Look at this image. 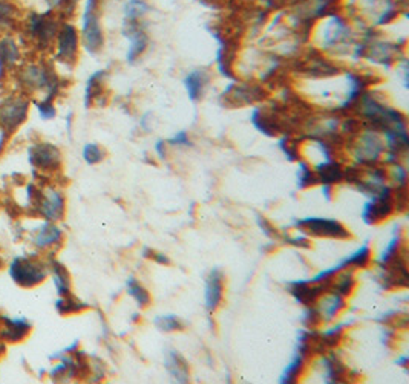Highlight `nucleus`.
I'll list each match as a JSON object with an SVG mask.
<instances>
[{
	"label": "nucleus",
	"mask_w": 409,
	"mask_h": 384,
	"mask_svg": "<svg viewBox=\"0 0 409 384\" xmlns=\"http://www.w3.org/2000/svg\"><path fill=\"white\" fill-rule=\"evenodd\" d=\"M395 363H397V365L401 366V368H406V366H408V355L400 357V359L395 360Z\"/></svg>",
	"instance_id": "42"
},
{
	"label": "nucleus",
	"mask_w": 409,
	"mask_h": 384,
	"mask_svg": "<svg viewBox=\"0 0 409 384\" xmlns=\"http://www.w3.org/2000/svg\"><path fill=\"white\" fill-rule=\"evenodd\" d=\"M210 82V77L209 74L206 71H192L186 76L184 78V86H186V91H187V95L192 101H198L201 97L204 95V91L207 84Z\"/></svg>",
	"instance_id": "24"
},
{
	"label": "nucleus",
	"mask_w": 409,
	"mask_h": 384,
	"mask_svg": "<svg viewBox=\"0 0 409 384\" xmlns=\"http://www.w3.org/2000/svg\"><path fill=\"white\" fill-rule=\"evenodd\" d=\"M356 269L353 268H345L339 271L334 278L331 279V284H330V289L334 293L340 294L342 297H348V295H351V293L354 291V288H356Z\"/></svg>",
	"instance_id": "25"
},
{
	"label": "nucleus",
	"mask_w": 409,
	"mask_h": 384,
	"mask_svg": "<svg viewBox=\"0 0 409 384\" xmlns=\"http://www.w3.org/2000/svg\"><path fill=\"white\" fill-rule=\"evenodd\" d=\"M2 326H0V339L10 343H17L23 340L31 331V325L26 319H10L0 317Z\"/></svg>",
	"instance_id": "21"
},
{
	"label": "nucleus",
	"mask_w": 409,
	"mask_h": 384,
	"mask_svg": "<svg viewBox=\"0 0 409 384\" xmlns=\"http://www.w3.org/2000/svg\"><path fill=\"white\" fill-rule=\"evenodd\" d=\"M319 184V179L316 177V172L313 170L311 166L305 163V161L299 159V168H298V187L300 190H304V188L308 187H313Z\"/></svg>",
	"instance_id": "33"
},
{
	"label": "nucleus",
	"mask_w": 409,
	"mask_h": 384,
	"mask_svg": "<svg viewBox=\"0 0 409 384\" xmlns=\"http://www.w3.org/2000/svg\"><path fill=\"white\" fill-rule=\"evenodd\" d=\"M149 10L144 0H127L124 5V20H140Z\"/></svg>",
	"instance_id": "35"
},
{
	"label": "nucleus",
	"mask_w": 409,
	"mask_h": 384,
	"mask_svg": "<svg viewBox=\"0 0 409 384\" xmlns=\"http://www.w3.org/2000/svg\"><path fill=\"white\" fill-rule=\"evenodd\" d=\"M291 227L304 231L308 236H318V238H331V239H350L351 233L348 228L336 219L325 218H305L294 221Z\"/></svg>",
	"instance_id": "7"
},
{
	"label": "nucleus",
	"mask_w": 409,
	"mask_h": 384,
	"mask_svg": "<svg viewBox=\"0 0 409 384\" xmlns=\"http://www.w3.org/2000/svg\"><path fill=\"white\" fill-rule=\"evenodd\" d=\"M126 289H127V294H129L131 297L138 303L140 308H147L151 305L152 297H151L149 291H147V289L142 284H140L137 279H133V278L127 279Z\"/></svg>",
	"instance_id": "31"
},
{
	"label": "nucleus",
	"mask_w": 409,
	"mask_h": 384,
	"mask_svg": "<svg viewBox=\"0 0 409 384\" xmlns=\"http://www.w3.org/2000/svg\"><path fill=\"white\" fill-rule=\"evenodd\" d=\"M98 5V0H86L82 20V42L85 49L91 56L102 52L104 46V34L102 23H100Z\"/></svg>",
	"instance_id": "4"
},
{
	"label": "nucleus",
	"mask_w": 409,
	"mask_h": 384,
	"mask_svg": "<svg viewBox=\"0 0 409 384\" xmlns=\"http://www.w3.org/2000/svg\"><path fill=\"white\" fill-rule=\"evenodd\" d=\"M20 83L28 91H45V101H52L60 91V78L48 65H30L20 74Z\"/></svg>",
	"instance_id": "3"
},
{
	"label": "nucleus",
	"mask_w": 409,
	"mask_h": 384,
	"mask_svg": "<svg viewBox=\"0 0 409 384\" xmlns=\"http://www.w3.org/2000/svg\"><path fill=\"white\" fill-rule=\"evenodd\" d=\"M318 368L324 383H345L350 379L345 363L342 361L340 357L333 349L319 354Z\"/></svg>",
	"instance_id": "13"
},
{
	"label": "nucleus",
	"mask_w": 409,
	"mask_h": 384,
	"mask_svg": "<svg viewBox=\"0 0 409 384\" xmlns=\"http://www.w3.org/2000/svg\"><path fill=\"white\" fill-rule=\"evenodd\" d=\"M63 231L54 224V222L46 221L45 224L38 228L34 238V244L37 248H49L52 245L62 244Z\"/></svg>",
	"instance_id": "26"
},
{
	"label": "nucleus",
	"mask_w": 409,
	"mask_h": 384,
	"mask_svg": "<svg viewBox=\"0 0 409 384\" xmlns=\"http://www.w3.org/2000/svg\"><path fill=\"white\" fill-rule=\"evenodd\" d=\"M20 57V52L14 40H12L10 36L3 37L0 40V80L3 78L5 71L8 67L14 66Z\"/></svg>",
	"instance_id": "27"
},
{
	"label": "nucleus",
	"mask_w": 409,
	"mask_h": 384,
	"mask_svg": "<svg viewBox=\"0 0 409 384\" xmlns=\"http://www.w3.org/2000/svg\"><path fill=\"white\" fill-rule=\"evenodd\" d=\"M299 72H302L308 78H330L339 74V66L331 60L325 58L320 52L314 51L299 63Z\"/></svg>",
	"instance_id": "15"
},
{
	"label": "nucleus",
	"mask_w": 409,
	"mask_h": 384,
	"mask_svg": "<svg viewBox=\"0 0 409 384\" xmlns=\"http://www.w3.org/2000/svg\"><path fill=\"white\" fill-rule=\"evenodd\" d=\"M30 163L40 170H57L62 164V153L54 144L38 143L30 146L28 149Z\"/></svg>",
	"instance_id": "16"
},
{
	"label": "nucleus",
	"mask_w": 409,
	"mask_h": 384,
	"mask_svg": "<svg viewBox=\"0 0 409 384\" xmlns=\"http://www.w3.org/2000/svg\"><path fill=\"white\" fill-rule=\"evenodd\" d=\"M314 306L318 309L320 323H331L339 317V314L346 308V299L340 294L328 289L320 297L314 302Z\"/></svg>",
	"instance_id": "19"
},
{
	"label": "nucleus",
	"mask_w": 409,
	"mask_h": 384,
	"mask_svg": "<svg viewBox=\"0 0 409 384\" xmlns=\"http://www.w3.org/2000/svg\"><path fill=\"white\" fill-rule=\"evenodd\" d=\"M166 369L170 376L178 383H189L190 380V370L189 363L181 355L178 351H169L166 355Z\"/></svg>",
	"instance_id": "22"
},
{
	"label": "nucleus",
	"mask_w": 409,
	"mask_h": 384,
	"mask_svg": "<svg viewBox=\"0 0 409 384\" xmlns=\"http://www.w3.org/2000/svg\"><path fill=\"white\" fill-rule=\"evenodd\" d=\"M258 224L261 227V230H263L268 236V238H278V236H279V233L276 231V228H274L267 219L259 216L258 218Z\"/></svg>",
	"instance_id": "40"
},
{
	"label": "nucleus",
	"mask_w": 409,
	"mask_h": 384,
	"mask_svg": "<svg viewBox=\"0 0 409 384\" xmlns=\"http://www.w3.org/2000/svg\"><path fill=\"white\" fill-rule=\"evenodd\" d=\"M58 19L54 16L52 11L43 12H32L28 20V31L32 40H36V43L40 48H48L51 43L56 40L58 32Z\"/></svg>",
	"instance_id": "10"
},
{
	"label": "nucleus",
	"mask_w": 409,
	"mask_h": 384,
	"mask_svg": "<svg viewBox=\"0 0 409 384\" xmlns=\"http://www.w3.org/2000/svg\"><path fill=\"white\" fill-rule=\"evenodd\" d=\"M104 77H106V71H97L89 77L88 83H86V92H85V106L86 107H89L93 101L102 97Z\"/></svg>",
	"instance_id": "30"
},
{
	"label": "nucleus",
	"mask_w": 409,
	"mask_h": 384,
	"mask_svg": "<svg viewBox=\"0 0 409 384\" xmlns=\"http://www.w3.org/2000/svg\"><path fill=\"white\" fill-rule=\"evenodd\" d=\"M48 267L52 274L54 285H56L60 297H62V295L71 294V278H69V273L66 271V268L54 259L49 262Z\"/></svg>",
	"instance_id": "29"
},
{
	"label": "nucleus",
	"mask_w": 409,
	"mask_h": 384,
	"mask_svg": "<svg viewBox=\"0 0 409 384\" xmlns=\"http://www.w3.org/2000/svg\"><path fill=\"white\" fill-rule=\"evenodd\" d=\"M371 247L368 242H365L359 250L354 251L353 254L346 256V258L339 262L342 268H353V269H364L371 264Z\"/></svg>",
	"instance_id": "28"
},
{
	"label": "nucleus",
	"mask_w": 409,
	"mask_h": 384,
	"mask_svg": "<svg viewBox=\"0 0 409 384\" xmlns=\"http://www.w3.org/2000/svg\"><path fill=\"white\" fill-rule=\"evenodd\" d=\"M314 42L322 52H331L336 56L351 54L356 45V34L353 26L338 12H330L322 17V22L314 30Z\"/></svg>",
	"instance_id": "1"
},
{
	"label": "nucleus",
	"mask_w": 409,
	"mask_h": 384,
	"mask_svg": "<svg viewBox=\"0 0 409 384\" xmlns=\"http://www.w3.org/2000/svg\"><path fill=\"white\" fill-rule=\"evenodd\" d=\"M224 286L225 279L224 273L221 269H212L206 279V308L209 313H214L221 306V303L224 300Z\"/></svg>",
	"instance_id": "20"
},
{
	"label": "nucleus",
	"mask_w": 409,
	"mask_h": 384,
	"mask_svg": "<svg viewBox=\"0 0 409 384\" xmlns=\"http://www.w3.org/2000/svg\"><path fill=\"white\" fill-rule=\"evenodd\" d=\"M155 152H157L159 159L166 158V141L164 139H159L158 143L155 144Z\"/></svg>",
	"instance_id": "41"
},
{
	"label": "nucleus",
	"mask_w": 409,
	"mask_h": 384,
	"mask_svg": "<svg viewBox=\"0 0 409 384\" xmlns=\"http://www.w3.org/2000/svg\"><path fill=\"white\" fill-rule=\"evenodd\" d=\"M359 16L373 26H384L399 16L397 0H354Z\"/></svg>",
	"instance_id": "5"
},
{
	"label": "nucleus",
	"mask_w": 409,
	"mask_h": 384,
	"mask_svg": "<svg viewBox=\"0 0 409 384\" xmlns=\"http://www.w3.org/2000/svg\"><path fill=\"white\" fill-rule=\"evenodd\" d=\"M48 3L51 10H57L66 16H71L76 10L77 0H48Z\"/></svg>",
	"instance_id": "37"
},
{
	"label": "nucleus",
	"mask_w": 409,
	"mask_h": 384,
	"mask_svg": "<svg viewBox=\"0 0 409 384\" xmlns=\"http://www.w3.org/2000/svg\"><path fill=\"white\" fill-rule=\"evenodd\" d=\"M36 107L42 120H52L56 117V107H54L52 101H45V100L36 101Z\"/></svg>",
	"instance_id": "38"
},
{
	"label": "nucleus",
	"mask_w": 409,
	"mask_h": 384,
	"mask_svg": "<svg viewBox=\"0 0 409 384\" xmlns=\"http://www.w3.org/2000/svg\"><path fill=\"white\" fill-rule=\"evenodd\" d=\"M155 326L159 329L161 332H181L186 329V325L183 323L178 315L173 314H167V315H158L153 320Z\"/></svg>",
	"instance_id": "32"
},
{
	"label": "nucleus",
	"mask_w": 409,
	"mask_h": 384,
	"mask_svg": "<svg viewBox=\"0 0 409 384\" xmlns=\"http://www.w3.org/2000/svg\"><path fill=\"white\" fill-rule=\"evenodd\" d=\"M166 144H170V146H192L190 143V138H189V133L187 132H178L173 135L170 139L166 141Z\"/></svg>",
	"instance_id": "39"
},
{
	"label": "nucleus",
	"mask_w": 409,
	"mask_h": 384,
	"mask_svg": "<svg viewBox=\"0 0 409 384\" xmlns=\"http://www.w3.org/2000/svg\"><path fill=\"white\" fill-rule=\"evenodd\" d=\"M350 149L354 164L360 167L380 164L386 152L382 133L365 124H362V129L350 138Z\"/></svg>",
	"instance_id": "2"
},
{
	"label": "nucleus",
	"mask_w": 409,
	"mask_h": 384,
	"mask_svg": "<svg viewBox=\"0 0 409 384\" xmlns=\"http://www.w3.org/2000/svg\"><path fill=\"white\" fill-rule=\"evenodd\" d=\"M38 213L48 221L57 222L65 214V198L63 194L52 187H48L43 193H38L37 196Z\"/></svg>",
	"instance_id": "17"
},
{
	"label": "nucleus",
	"mask_w": 409,
	"mask_h": 384,
	"mask_svg": "<svg viewBox=\"0 0 409 384\" xmlns=\"http://www.w3.org/2000/svg\"><path fill=\"white\" fill-rule=\"evenodd\" d=\"M265 92L263 86L259 84H250V83H236L229 84V87L224 91L223 98L230 106H245L252 104L254 101L263 100Z\"/></svg>",
	"instance_id": "18"
},
{
	"label": "nucleus",
	"mask_w": 409,
	"mask_h": 384,
	"mask_svg": "<svg viewBox=\"0 0 409 384\" xmlns=\"http://www.w3.org/2000/svg\"><path fill=\"white\" fill-rule=\"evenodd\" d=\"M56 42H57V52H56L57 62L63 65H69V66L76 63L78 56V42H80L78 31L76 26L68 22L60 25Z\"/></svg>",
	"instance_id": "12"
},
{
	"label": "nucleus",
	"mask_w": 409,
	"mask_h": 384,
	"mask_svg": "<svg viewBox=\"0 0 409 384\" xmlns=\"http://www.w3.org/2000/svg\"><path fill=\"white\" fill-rule=\"evenodd\" d=\"M364 40V57L370 60L371 63L384 66V67H391L395 62L399 60V45L391 43L384 38H375L373 32L370 31L365 36Z\"/></svg>",
	"instance_id": "8"
},
{
	"label": "nucleus",
	"mask_w": 409,
	"mask_h": 384,
	"mask_svg": "<svg viewBox=\"0 0 409 384\" xmlns=\"http://www.w3.org/2000/svg\"><path fill=\"white\" fill-rule=\"evenodd\" d=\"M49 267L31 258H14L10 265V275L17 285L32 288L48 278Z\"/></svg>",
	"instance_id": "6"
},
{
	"label": "nucleus",
	"mask_w": 409,
	"mask_h": 384,
	"mask_svg": "<svg viewBox=\"0 0 409 384\" xmlns=\"http://www.w3.org/2000/svg\"><path fill=\"white\" fill-rule=\"evenodd\" d=\"M405 250L406 248L404 245V233H401L400 225H397L394 228V234H393L391 240L388 242V245H385L384 251L380 253L377 260H375V264H377L379 268H384L385 265L393 262L401 251H405Z\"/></svg>",
	"instance_id": "23"
},
{
	"label": "nucleus",
	"mask_w": 409,
	"mask_h": 384,
	"mask_svg": "<svg viewBox=\"0 0 409 384\" xmlns=\"http://www.w3.org/2000/svg\"><path fill=\"white\" fill-rule=\"evenodd\" d=\"M56 308L60 314H76L88 308V305L77 300L72 294H68V295H62V299L57 300Z\"/></svg>",
	"instance_id": "34"
},
{
	"label": "nucleus",
	"mask_w": 409,
	"mask_h": 384,
	"mask_svg": "<svg viewBox=\"0 0 409 384\" xmlns=\"http://www.w3.org/2000/svg\"><path fill=\"white\" fill-rule=\"evenodd\" d=\"M123 34L129 40V49H127V62L133 63L146 52L149 46V36L146 34L144 26L140 20H124Z\"/></svg>",
	"instance_id": "14"
},
{
	"label": "nucleus",
	"mask_w": 409,
	"mask_h": 384,
	"mask_svg": "<svg viewBox=\"0 0 409 384\" xmlns=\"http://www.w3.org/2000/svg\"><path fill=\"white\" fill-rule=\"evenodd\" d=\"M28 101L23 97H8L0 101V132L10 137L28 117Z\"/></svg>",
	"instance_id": "9"
},
{
	"label": "nucleus",
	"mask_w": 409,
	"mask_h": 384,
	"mask_svg": "<svg viewBox=\"0 0 409 384\" xmlns=\"http://www.w3.org/2000/svg\"><path fill=\"white\" fill-rule=\"evenodd\" d=\"M104 157H106V152L102 146H98L96 143H89L83 147V159L91 166L102 163Z\"/></svg>",
	"instance_id": "36"
},
{
	"label": "nucleus",
	"mask_w": 409,
	"mask_h": 384,
	"mask_svg": "<svg viewBox=\"0 0 409 384\" xmlns=\"http://www.w3.org/2000/svg\"><path fill=\"white\" fill-rule=\"evenodd\" d=\"M394 212V188H390V190L371 196L362 210V219L368 225L380 224L385 219L391 218Z\"/></svg>",
	"instance_id": "11"
},
{
	"label": "nucleus",
	"mask_w": 409,
	"mask_h": 384,
	"mask_svg": "<svg viewBox=\"0 0 409 384\" xmlns=\"http://www.w3.org/2000/svg\"><path fill=\"white\" fill-rule=\"evenodd\" d=\"M3 351H5V346H3V345H0V355L3 354Z\"/></svg>",
	"instance_id": "43"
}]
</instances>
